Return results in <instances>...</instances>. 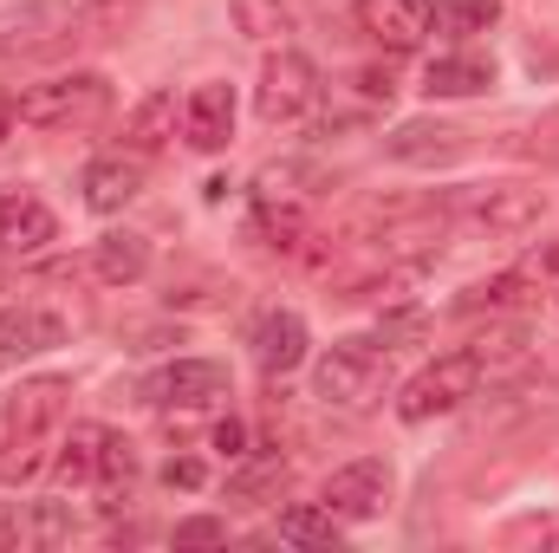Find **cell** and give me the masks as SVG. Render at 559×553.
I'll use <instances>...</instances> for the list:
<instances>
[{"instance_id": "obj_1", "label": "cell", "mask_w": 559, "mask_h": 553, "mask_svg": "<svg viewBox=\"0 0 559 553\" xmlns=\"http://www.w3.org/2000/svg\"><path fill=\"white\" fill-rule=\"evenodd\" d=\"M66 411H72V378H59V372L20 378L0 398V482L7 489L33 482L52 462V443L66 430Z\"/></svg>"}, {"instance_id": "obj_2", "label": "cell", "mask_w": 559, "mask_h": 553, "mask_svg": "<svg viewBox=\"0 0 559 553\" xmlns=\"http://www.w3.org/2000/svg\"><path fill=\"white\" fill-rule=\"evenodd\" d=\"M312 391H319L325 411L365 416L397 391V358H391L384 339H332L319 372H312Z\"/></svg>"}, {"instance_id": "obj_3", "label": "cell", "mask_w": 559, "mask_h": 553, "mask_svg": "<svg viewBox=\"0 0 559 553\" xmlns=\"http://www.w3.org/2000/svg\"><path fill=\"white\" fill-rule=\"evenodd\" d=\"M111 98H118V92H111L105 72L72 66V72H52V79L26 85V92L13 98V118H20L26 131L66 138V131H92V125H105V118H111Z\"/></svg>"}, {"instance_id": "obj_4", "label": "cell", "mask_w": 559, "mask_h": 553, "mask_svg": "<svg viewBox=\"0 0 559 553\" xmlns=\"http://www.w3.org/2000/svg\"><path fill=\"white\" fill-rule=\"evenodd\" d=\"M312 105H319V66L306 59V52H293V46H280L267 52V66H261V79H254V111H261V125H299V118H312Z\"/></svg>"}, {"instance_id": "obj_5", "label": "cell", "mask_w": 559, "mask_h": 553, "mask_svg": "<svg viewBox=\"0 0 559 553\" xmlns=\"http://www.w3.org/2000/svg\"><path fill=\"white\" fill-rule=\"evenodd\" d=\"M475 385H481V365H475V352H442L436 365H423L417 378L397 391V416H404V423L449 416V411H462V404L475 398Z\"/></svg>"}, {"instance_id": "obj_6", "label": "cell", "mask_w": 559, "mask_h": 553, "mask_svg": "<svg viewBox=\"0 0 559 553\" xmlns=\"http://www.w3.org/2000/svg\"><path fill=\"white\" fill-rule=\"evenodd\" d=\"M72 20L79 0H20L0 13V52H26V59L72 52Z\"/></svg>"}, {"instance_id": "obj_7", "label": "cell", "mask_w": 559, "mask_h": 553, "mask_svg": "<svg viewBox=\"0 0 559 553\" xmlns=\"http://www.w3.org/2000/svg\"><path fill=\"white\" fill-rule=\"evenodd\" d=\"M391 489H397V475H391V462L384 456H358V462H345V469H332L325 475V489H319V502L338 515V521H378L384 508H391Z\"/></svg>"}, {"instance_id": "obj_8", "label": "cell", "mask_w": 559, "mask_h": 553, "mask_svg": "<svg viewBox=\"0 0 559 553\" xmlns=\"http://www.w3.org/2000/svg\"><path fill=\"white\" fill-rule=\"evenodd\" d=\"M468 215H475V228H488L495 242H521L527 228H540L547 189H534V183H488V189H475Z\"/></svg>"}, {"instance_id": "obj_9", "label": "cell", "mask_w": 559, "mask_h": 553, "mask_svg": "<svg viewBox=\"0 0 559 553\" xmlns=\"http://www.w3.org/2000/svg\"><path fill=\"white\" fill-rule=\"evenodd\" d=\"M59 242V215L39 189L26 183H7L0 189V255H39Z\"/></svg>"}, {"instance_id": "obj_10", "label": "cell", "mask_w": 559, "mask_h": 553, "mask_svg": "<svg viewBox=\"0 0 559 553\" xmlns=\"http://www.w3.org/2000/svg\"><path fill=\"white\" fill-rule=\"evenodd\" d=\"M143 398L163 404V411H202V404L228 398V365H215V358H176V365H163L143 385Z\"/></svg>"}, {"instance_id": "obj_11", "label": "cell", "mask_w": 559, "mask_h": 553, "mask_svg": "<svg viewBox=\"0 0 559 553\" xmlns=\"http://www.w3.org/2000/svg\"><path fill=\"white\" fill-rule=\"evenodd\" d=\"M79 534L66 502H0V553L26 548H66Z\"/></svg>"}, {"instance_id": "obj_12", "label": "cell", "mask_w": 559, "mask_h": 553, "mask_svg": "<svg viewBox=\"0 0 559 553\" xmlns=\"http://www.w3.org/2000/svg\"><path fill=\"white\" fill-rule=\"evenodd\" d=\"M462 150H468V131H455V125H442V118H404V125L384 138V156L404 163V169H442V163H455Z\"/></svg>"}, {"instance_id": "obj_13", "label": "cell", "mask_w": 559, "mask_h": 553, "mask_svg": "<svg viewBox=\"0 0 559 553\" xmlns=\"http://www.w3.org/2000/svg\"><path fill=\"white\" fill-rule=\"evenodd\" d=\"M52 345H66V319L59 313H46V306H0V372L39 358Z\"/></svg>"}, {"instance_id": "obj_14", "label": "cell", "mask_w": 559, "mask_h": 553, "mask_svg": "<svg viewBox=\"0 0 559 553\" xmlns=\"http://www.w3.org/2000/svg\"><path fill=\"white\" fill-rule=\"evenodd\" d=\"M358 26L378 46L411 52V46L429 39V26H436V0H358Z\"/></svg>"}, {"instance_id": "obj_15", "label": "cell", "mask_w": 559, "mask_h": 553, "mask_svg": "<svg viewBox=\"0 0 559 553\" xmlns=\"http://www.w3.org/2000/svg\"><path fill=\"white\" fill-rule=\"evenodd\" d=\"M254 365L267 372V378H286V372H299L306 365V345H312V332H306V319L293 313V306H274V313H261L254 319Z\"/></svg>"}, {"instance_id": "obj_16", "label": "cell", "mask_w": 559, "mask_h": 553, "mask_svg": "<svg viewBox=\"0 0 559 553\" xmlns=\"http://www.w3.org/2000/svg\"><path fill=\"white\" fill-rule=\"evenodd\" d=\"M182 138H189V150H202V156L228 150V138H235V92L222 79H209V85H195L182 98Z\"/></svg>"}, {"instance_id": "obj_17", "label": "cell", "mask_w": 559, "mask_h": 553, "mask_svg": "<svg viewBox=\"0 0 559 553\" xmlns=\"http://www.w3.org/2000/svg\"><path fill=\"white\" fill-rule=\"evenodd\" d=\"M79 189H85V209H98V215L131 209V202L143 196V156H131V150L92 156V163H85V176H79Z\"/></svg>"}, {"instance_id": "obj_18", "label": "cell", "mask_w": 559, "mask_h": 553, "mask_svg": "<svg viewBox=\"0 0 559 553\" xmlns=\"http://www.w3.org/2000/svg\"><path fill=\"white\" fill-rule=\"evenodd\" d=\"M105 443H111L105 423H92V416H85V423H66L59 443H52V462H46V469H52L66 489H92L98 469H105Z\"/></svg>"}, {"instance_id": "obj_19", "label": "cell", "mask_w": 559, "mask_h": 553, "mask_svg": "<svg viewBox=\"0 0 559 553\" xmlns=\"http://www.w3.org/2000/svg\"><path fill=\"white\" fill-rule=\"evenodd\" d=\"M449 235V209L429 202V209H384V255H429L436 242Z\"/></svg>"}, {"instance_id": "obj_20", "label": "cell", "mask_w": 559, "mask_h": 553, "mask_svg": "<svg viewBox=\"0 0 559 553\" xmlns=\"http://www.w3.org/2000/svg\"><path fill=\"white\" fill-rule=\"evenodd\" d=\"M92 274L105 280V286H138V280L150 274V242H143L138 228L98 235V242H92Z\"/></svg>"}, {"instance_id": "obj_21", "label": "cell", "mask_w": 559, "mask_h": 553, "mask_svg": "<svg viewBox=\"0 0 559 553\" xmlns=\"http://www.w3.org/2000/svg\"><path fill=\"white\" fill-rule=\"evenodd\" d=\"M468 352H475L481 378H508V372H521V365L534 358V332H527V319H501V326H488Z\"/></svg>"}, {"instance_id": "obj_22", "label": "cell", "mask_w": 559, "mask_h": 553, "mask_svg": "<svg viewBox=\"0 0 559 553\" xmlns=\"http://www.w3.org/2000/svg\"><path fill=\"white\" fill-rule=\"evenodd\" d=\"M286 482H293V462L286 456H241L235 462V475H228V502H248V508H267L286 495Z\"/></svg>"}, {"instance_id": "obj_23", "label": "cell", "mask_w": 559, "mask_h": 553, "mask_svg": "<svg viewBox=\"0 0 559 553\" xmlns=\"http://www.w3.org/2000/svg\"><path fill=\"white\" fill-rule=\"evenodd\" d=\"M176 125H182V105H176V92H150L138 111L124 118V150H131V156H156L163 143L176 138Z\"/></svg>"}, {"instance_id": "obj_24", "label": "cell", "mask_w": 559, "mask_h": 553, "mask_svg": "<svg viewBox=\"0 0 559 553\" xmlns=\"http://www.w3.org/2000/svg\"><path fill=\"white\" fill-rule=\"evenodd\" d=\"M488 85H495V66L475 59V52H442V59H429V72H423V92H429V98H475V92H488Z\"/></svg>"}, {"instance_id": "obj_25", "label": "cell", "mask_w": 559, "mask_h": 553, "mask_svg": "<svg viewBox=\"0 0 559 553\" xmlns=\"http://www.w3.org/2000/svg\"><path fill=\"white\" fill-rule=\"evenodd\" d=\"M143 0H79V20H72V52L79 46H111L138 26Z\"/></svg>"}, {"instance_id": "obj_26", "label": "cell", "mask_w": 559, "mask_h": 553, "mask_svg": "<svg viewBox=\"0 0 559 553\" xmlns=\"http://www.w3.org/2000/svg\"><path fill=\"white\" fill-rule=\"evenodd\" d=\"M228 13H235V33L261 46H286V33H299V13L286 0H228Z\"/></svg>"}, {"instance_id": "obj_27", "label": "cell", "mask_w": 559, "mask_h": 553, "mask_svg": "<svg viewBox=\"0 0 559 553\" xmlns=\"http://www.w3.org/2000/svg\"><path fill=\"white\" fill-rule=\"evenodd\" d=\"M338 528H345V521H338L325 502H293V508H280V541H293V548H332Z\"/></svg>"}, {"instance_id": "obj_28", "label": "cell", "mask_w": 559, "mask_h": 553, "mask_svg": "<svg viewBox=\"0 0 559 553\" xmlns=\"http://www.w3.org/2000/svg\"><path fill=\"white\" fill-rule=\"evenodd\" d=\"M501 20V0H436V26L449 39H475Z\"/></svg>"}, {"instance_id": "obj_29", "label": "cell", "mask_w": 559, "mask_h": 553, "mask_svg": "<svg viewBox=\"0 0 559 553\" xmlns=\"http://www.w3.org/2000/svg\"><path fill=\"white\" fill-rule=\"evenodd\" d=\"M521 299H527V274H495V280H475L455 299V313H501V306H521Z\"/></svg>"}, {"instance_id": "obj_30", "label": "cell", "mask_w": 559, "mask_h": 553, "mask_svg": "<svg viewBox=\"0 0 559 553\" xmlns=\"http://www.w3.org/2000/svg\"><path fill=\"white\" fill-rule=\"evenodd\" d=\"M169 541L176 548H228V521L222 515H189V521H176Z\"/></svg>"}, {"instance_id": "obj_31", "label": "cell", "mask_w": 559, "mask_h": 553, "mask_svg": "<svg viewBox=\"0 0 559 553\" xmlns=\"http://www.w3.org/2000/svg\"><path fill=\"white\" fill-rule=\"evenodd\" d=\"M501 548H559V521H540V515L508 521L501 528Z\"/></svg>"}, {"instance_id": "obj_32", "label": "cell", "mask_w": 559, "mask_h": 553, "mask_svg": "<svg viewBox=\"0 0 559 553\" xmlns=\"http://www.w3.org/2000/svg\"><path fill=\"white\" fill-rule=\"evenodd\" d=\"M215 449H222L228 462H241V456H248V423H235V416L215 423Z\"/></svg>"}, {"instance_id": "obj_33", "label": "cell", "mask_w": 559, "mask_h": 553, "mask_svg": "<svg viewBox=\"0 0 559 553\" xmlns=\"http://www.w3.org/2000/svg\"><path fill=\"white\" fill-rule=\"evenodd\" d=\"M163 482H169V489H202V482H209V469H202L195 456H176V462L163 469Z\"/></svg>"}, {"instance_id": "obj_34", "label": "cell", "mask_w": 559, "mask_h": 553, "mask_svg": "<svg viewBox=\"0 0 559 553\" xmlns=\"http://www.w3.org/2000/svg\"><path fill=\"white\" fill-rule=\"evenodd\" d=\"M521 274H559V242H547V248H540V255H534Z\"/></svg>"}, {"instance_id": "obj_35", "label": "cell", "mask_w": 559, "mask_h": 553, "mask_svg": "<svg viewBox=\"0 0 559 553\" xmlns=\"http://www.w3.org/2000/svg\"><path fill=\"white\" fill-rule=\"evenodd\" d=\"M358 85H365V92H371V98H391V92H397V85H391V72H365V79H358Z\"/></svg>"}, {"instance_id": "obj_36", "label": "cell", "mask_w": 559, "mask_h": 553, "mask_svg": "<svg viewBox=\"0 0 559 553\" xmlns=\"http://www.w3.org/2000/svg\"><path fill=\"white\" fill-rule=\"evenodd\" d=\"M13 125H20V118H13V98H0V143L13 138Z\"/></svg>"}]
</instances>
